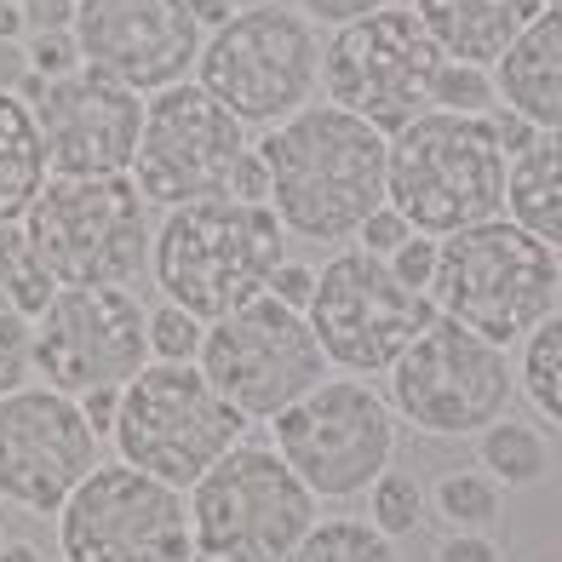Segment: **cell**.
<instances>
[{
	"label": "cell",
	"instance_id": "cell-1",
	"mask_svg": "<svg viewBox=\"0 0 562 562\" xmlns=\"http://www.w3.org/2000/svg\"><path fill=\"white\" fill-rule=\"evenodd\" d=\"M252 149L270 167V213L299 241H350L385 207L391 138L334 104H304Z\"/></svg>",
	"mask_w": 562,
	"mask_h": 562
},
{
	"label": "cell",
	"instance_id": "cell-2",
	"mask_svg": "<svg viewBox=\"0 0 562 562\" xmlns=\"http://www.w3.org/2000/svg\"><path fill=\"white\" fill-rule=\"evenodd\" d=\"M281 265H288V229L276 224L265 201L236 195H207L161 213L156 252H149V276L167 304L207 327L265 299Z\"/></svg>",
	"mask_w": 562,
	"mask_h": 562
},
{
	"label": "cell",
	"instance_id": "cell-3",
	"mask_svg": "<svg viewBox=\"0 0 562 562\" xmlns=\"http://www.w3.org/2000/svg\"><path fill=\"white\" fill-rule=\"evenodd\" d=\"M505 172L488 115L425 110L391 138L385 207H396L414 236H459L505 213Z\"/></svg>",
	"mask_w": 562,
	"mask_h": 562
},
{
	"label": "cell",
	"instance_id": "cell-4",
	"mask_svg": "<svg viewBox=\"0 0 562 562\" xmlns=\"http://www.w3.org/2000/svg\"><path fill=\"white\" fill-rule=\"evenodd\" d=\"M35 259L58 288H133L156 252L149 201L126 172L115 178H46L23 213Z\"/></svg>",
	"mask_w": 562,
	"mask_h": 562
},
{
	"label": "cell",
	"instance_id": "cell-5",
	"mask_svg": "<svg viewBox=\"0 0 562 562\" xmlns=\"http://www.w3.org/2000/svg\"><path fill=\"white\" fill-rule=\"evenodd\" d=\"M430 299L448 311V322L471 327L488 345L528 339L557 304V252L528 236L510 218L471 224L459 236L437 241V281Z\"/></svg>",
	"mask_w": 562,
	"mask_h": 562
},
{
	"label": "cell",
	"instance_id": "cell-6",
	"mask_svg": "<svg viewBox=\"0 0 562 562\" xmlns=\"http://www.w3.org/2000/svg\"><path fill=\"white\" fill-rule=\"evenodd\" d=\"M195 81L207 87L218 104L236 115L241 126H281L311 104V92L322 81V41L316 23L299 7L281 0H259L213 30L201 41Z\"/></svg>",
	"mask_w": 562,
	"mask_h": 562
},
{
	"label": "cell",
	"instance_id": "cell-7",
	"mask_svg": "<svg viewBox=\"0 0 562 562\" xmlns=\"http://www.w3.org/2000/svg\"><path fill=\"white\" fill-rule=\"evenodd\" d=\"M247 419L229 407L195 362H149L121 391L115 448L121 465L149 471L167 488H195L241 442Z\"/></svg>",
	"mask_w": 562,
	"mask_h": 562
},
{
	"label": "cell",
	"instance_id": "cell-8",
	"mask_svg": "<svg viewBox=\"0 0 562 562\" xmlns=\"http://www.w3.org/2000/svg\"><path fill=\"white\" fill-rule=\"evenodd\" d=\"M316 528V494L276 448L236 442L190 488V540L213 562H288Z\"/></svg>",
	"mask_w": 562,
	"mask_h": 562
},
{
	"label": "cell",
	"instance_id": "cell-9",
	"mask_svg": "<svg viewBox=\"0 0 562 562\" xmlns=\"http://www.w3.org/2000/svg\"><path fill=\"white\" fill-rule=\"evenodd\" d=\"M442 46L425 35L419 12L385 7L334 30V41L322 46V87L327 104L368 121L373 133L396 138L407 121H419L437 98L442 75Z\"/></svg>",
	"mask_w": 562,
	"mask_h": 562
},
{
	"label": "cell",
	"instance_id": "cell-10",
	"mask_svg": "<svg viewBox=\"0 0 562 562\" xmlns=\"http://www.w3.org/2000/svg\"><path fill=\"white\" fill-rule=\"evenodd\" d=\"M304 322L327 362L345 373H391L402 350L437 322V299L419 288H402L385 259L362 247L334 252L316 270V293L304 304Z\"/></svg>",
	"mask_w": 562,
	"mask_h": 562
},
{
	"label": "cell",
	"instance_id": "cell-11",
	"mask_svg": "<svg viewBox=\"0 0 562 562\" xmlns=\"http://www.w3.org/2000/svg\"><path fill=\"white\" fill-rule=\"evenodd\" d=\"M195 368L213 379V391L241 419H276L322 385L327 356L311 334V322H304V311H288V304H276L265 293V299L241 304L236 316L207 327Z\"/></svg>",
	"mask_w": 562,
	"mask_h": 562
},
{
	"label": "cell",
	"instance_id": "cell-12",
	"mask_svg": "<svg viewBox=\"0 0 562 562\" xmlns=\"http://www.w3.org/2000/svg\"><path fill=\"white\" fill-rule=\"evenodd\" d=\"M247 126L229 115L201 81H178L144 104V133L138 156L126 178L138 184L149 207H184V201H207L229 190V172L247 156Z\"/></svg>",
	"mask_w": 562,
	"mask_h": 562
},
{
	"label": "cell",
	"instance_id": "cell-13",
	"mask_svg": "<svg viewBox=\"0 0 562 562\" xmlns=\"http://www.w3.org/2000/svg\"><path fill=\"white\" fill-rule=\"evenodd\" d=\"M276 453L299 471L316 499H350L385 476L396 453L391 407L362 379H322V385L270 419Z\"/></svg>",
	"mask_w": 562,
	"mask_h": 562
},
{
	"label": "cell",
	"instance_id": "cell-14",
	"mask_svg": "<svg viewBox=\"0 0 562 562\" xmlns=\"http://www.w3.org/2000/svg\"><path fill=\"white\" fill-rule=\"evenodd\" d=\"M64 562H190V505L133 465H98L58 510Z\"/></svg>",
	"mask_w": 562,
	"mask_h": 562
},
{
	"label": "cell",
	"instance_id": "cell-15",
	"mask_svg": "<svg viewBox=\"0 0 562 562\" xmlns=\"http://www.w3.org/2000/svg\"><path fill=\"white\" fill-rule=\"evenodd\" d=\"M149 368V311L133 288H58L35 316V373L64 396L126 391Z\"/></svg>",
	"mask_w": 562,
	"mask_h": 562
},
{
	"label": "cell",
	"instance_id": "cell-16",
	"mask_svg": "<svg viewBox=\"0 0 562 562\" xmlns=\"http://www.w3.org/2000/svg\"><path fill=\"white\" fill-rule=\"evenodd\" d=\"M391 402L430 437H465L505 414L510 362L499 345L437 316L391 368Z\"/></svg>",
	"mask_w": 562,
	"mask_h": 562
},
{
	"label": "cell",
	"instance_id": "cell-17",
	"mask_svg": "<svg viewBox=\"0 0 562 562\" xmlns=\"http://www.w3.org/2000/svg\"><path fill=\"white\" fill-rule=\"evenodd\" d=\"M92 471L98 437L75 396L53 385H23L0 396V499L35 517H58Z\"/></svg>",
	"mask_w": 562,
	"mask_h": 562
},
{
	"label": "cell",
	"instance_id": "cell-18",
	"mask_svg": "<svg viewBox=\"0 0 562 562\" xmlns=\"http://www.w3.org/2000/svg\"><path fill=\"white\" fill-rule=\"evenodd\" d=\"M75 41H81V64L92 75L121 81L138 98H156L190 81L207 35H201L184 0H81Z\"/></svg>",
	"mask_w": 562,
	"mask_h": 562
},
{
	"label": "cell",
	"instance_id": "cell-19",
	"mask_svg": "<svg viewBox=\"0 0 562 562\" xmlns=\"http://www.w3.org/2000/svg\"><path fill=\"white\" fill-rule=\"evenodd\" d=\"M35 126L53 178H115L133 167L144 133V98L92 69L46 81L35 98Z\"/></svg>",
	"mask_w": 562,
	"mask_h": 562
},
{
	"label": "cell",
	"instance_id": "cell-20",
	"mask_svg": "<svg viewBox=\"0 0 562 562\" xmlns=\"http://www.w3.org/2000/svg\"><path fill=\"white\" fill-rule=\"evenodd\" d=\"M414 12L425 23V35L442 46L448 64L488 69L510 53V41L546 7L540 0H414Z\"/></svg>",
	"mask_w": 562,
	"mask_h": 562
},
{
	"label": "cell",
	"instance_id": "cell-21",
	"mask_svg": "<svg viewBox=\"0 0 562 562\" xmlns=\"http://www.w3.org/2000/svg\"><path fill=\"white\" fill-rule=\"evenodd\" d=\"M505 110H517L540 133H562V12H540L494 64Z\"/></svg>",
	"mask_w": 562,
	"mask_h": 562
},
{
	"label": "cell",
	"instance_id": "cell-22",
	"mask_svg": "<svg viewBox=\"0 0 562 562\" xmlns=\"http://www.w3.org/2000/svg\"><path fill=\"white\" fill-rule=\"evenodd\" d=\"M505 213L546 247H562V133H540L505 172Z\"/></svg>",
	"mask_w": 562,
	"mask_h": 562
},
{
	"label": "cell",
	"instance_id": "cell-23",
	"mask_svg": "<svg viewBox=\"0 0 562 562\" xmlns=\"http://www.w3.org/2000/svg\"><path fill=\"white\" fill-rule=\"evenodd\" d=\"M46 178H53V167H46L35 110L18 92H0V224H23Z\"/></svg>",
	"mask_w": 562,
	"mask_h": 562
},
{
	"label": "cell",
	"instance_id": "cell-24",
	"mask_svg": "<svg viewBox=\"0 0 562 562\" xmlns=\"http://www.w3.org/2000/svg\"><path fill=\"white\" fill-rule=\"evenodd\" d=\"M58 281L46 276V265L35 259V241L23 224H0V304L18 316H41L46 304H53Z\"/></svg>",
	"mask_w": 562,
	"mask_h": 562
},
{
	"label": "cell",
	"instance_id": "cell-25",
	"mask_svg": "<svg viewBox=\"0 0 562 562\" xmlns=\"http://www.w3.org/2000/svg\"><path fill=\"white\" fill-rule=\"evenodd\" d=\"M288 562H396V551L373 522L334 517V522H316L311 533H304Z\"/></svg>",
	"mask_w": 562,
	"mask_h": 562
},
{
	"label": "cell",
	"instance_id": "cell-26",
	"mask_svg": "<svg viewBox=\"0 0 562 562\" xmlns=\"http://www.w3.org/2000/svg\"><path fill=\"white\" fill-rule=\"evenodd\" d=\"M522 385H528L533 407H540V414H551V425H562V311H551V316L528 334Z\"/></svg>",
	"mask_w": 562,
	"mask_h": 562
},
{
	"label": "cell",
	"instance_id": "cell-27",
	"mask_svg": "<svg viewBox=\"0 0 562 562\" xmlns=\"http://www.w3.org/2000/svg\"><path fill=\"white\" fill-rule=\"evenodd\" d=\"M482 465H488L499 482H510V488H528V482L546 476V442L540 430L528 425H488V437H482Z\"/></svg>",
	"mask_w": 562,
	"mask_h": 562
},
{
	"label": "cell",
	"instance_id": "cell-28",
	"mask_svg": "<svg viewBox=\"0 0 562 562\" xmlns=\"http://www.w3.org/2000/svg\"><path fill=\"white\" fill-rule=\"evenodd\" d=\"M201 339H207V322H195L190 311H178L167 299L149 311V362H195Z\"/></svg>",
	"mask_w": 562,
	"mask_h": 562
},
{
	"label": "cell",
	"instance_id": "cell-29",
	"mask_svg": "<svg viewBox=\"0 0 562 562\" xmlns=\"http://www.w3.org/2000/svg\"><path fill=\"white\" fill-rule=\"evenodd\" d=\"M437 505H442V517H448L453 528H482V522L499 517V488H494V476L459 471V476H442Z\"/></svg>",
	"mask_w": 562,
	"mask_h": 562
},
{
	"label": "cell",
	"instance_id": "cell-30",
	"mask_svg": "<svg viewBox=\"0 0 562 562\" xmlns=\"http://www.w3.org/2000/svg\"><path fill=\"white\" fill-rule=\"evenodd\" d=\"M494 98H499V87H494L488 69H476V64H442L430 110H448V115H488Z\"/></svg>",
	"mask_w": 562,
	"mask_h": 562
},
{
	"label": "cell",
	"instance_id": "cell-31",
	"mask_svg": "<svg viewBox=\"0 0 562 562\" xmlns=\"http://www.w3.org/2000/svg\"><path fill=\"white\" fill-rule=\"evenodd\" d=\"M419 510H425V494H419V482L407 471H385L373 482V528L385 533V540L419 528Z\"/></svg>",
	"mask_w": 562,
	"mask_h": 562
},
{
	"label": "cell",
	"instance_id": "cell-32",
	"mask_svg": "<svg viewBox=\"0 0 562 562\" xmlns=\"http://www.w3.org/2000/svg\"><path fill=\"white\" fill-rule=\"evenodd\" d=\"M30 368H35V322L0 304V396L23 391Z\"/></svg>",
	"mask_w": 562,
	"mask_h": 562
},
{
	"label": "cell",
	"instance_id": "cell-33",
	"mask_svg": "<svg viewBox=\"0 0 562 562\" xmlns=\"http://www.w3.org/2000/svg\"><path fill=\"white\" fill-rule=\"evenodd\" d=\"M23 53H30V69L41 75V81H64V75L87 69L75 30H58V35H23Z\"/></svg>",
	"mask_w": 562,
	"mask_h": 562
},
{
	"label": "cell",
	"instance_id": "cell-34",
	"mask_svg": "<svg viewBox=\"0 0 562 562\" xmlns=\"http://www.w3.org/2000/svg\"><path fill=\"white\" fill-rule=\"evenodd\" d=\"M385 265L396 270L402 288H419V293H430V281H437V241H430V236H407V241L391 252Z\"/></svg>",
	"mask_w": 562,
	"mask_h": 562
},
{
	"label": "cell",
	"instance_id": "cell-35",
	"mask_svg": "<svg viewBox=\"0 0 562 562\" xmlns=\"http://www.w3.org/2000/svg\"><path fill=\"white\" fill-rule=\"evenodd\" d=\"M407 236H414V229H407V218H402L396 207H379V213H368L362 229H356V247L373 252V259H391Z\"/></svg>",
	"mask_w": 562,
	"mask_h": 562
},
{
	"label": "cell",
	"instance_id": "cell-36",
	"mask_svg": "<svg viewBox=\"0 0 562 562\" xmlns=\"http://www.w3.org/2000/svg\"><path fill=\"white\" fill-rule=\"evenodd\" d=\"M396 7V0H299V12L311 23H334V30H345V23L368 18V12H385Z\"/></svg>",
	"mask_w": 562,
	"mask_h": 562
},
{
	"label": "cell",
	"instance_id": "cell-37",
	"mask_svg": "<svg viewBox=\"0 0 562 562\" xmlns=\"http://www.w3.org/2000/svg\"><path fill=\"white\" fill-rule=\"evenodd\" d=\"M75 12H81V0H23V30L30 35L75 30Z\"/></svg>",
	"mask_w": 562,
	"mask_h": 562
},
{
	"label": "cell",
	"instance_id": "cell-38",
	"mask_svg": "<svg viewBox=\"0 0 562 562\" xmlns=\"http://www.w3.org/2000/svg\"><path fill=\"white\" fill-rule=\"evenodd\" d=\"M224 195H236V201H265L270 207V167L259 149H247V156L236 161V172H229V190Z\"/></svg>",
	"mask_w": 562,
	"mask_h": 562
},
{
	"label": "cell",
	"instance_id": "cell-39",
	"mask_svg": "<svg viewBox=\"0 0 562 562\" xmlns=\"http://www.w3.org/2000/svg\"><path fill=\"white\" fill-rule=\"evenodd\" d=\"M311 293H316V270L311 265H281L276 270V281H270V299L276 304H288V311H304V304H311Z\"/></svg>",
	"mask_w": 562,
	"mask_h": 562
},
{
	"label": "cell",
	"instance_id": "cell-40",
	"mask_svg": "<svg viewBox=\"0 0 562 562\" xmlns=\"http://www.w3.org/2000/svg\"><path fill=\"white\" fill-rule=\"evenodd\" d=\"M488 126H494V144L505 149V156H522V149L540 138V126L522 121L517 110H488Z\"/></svg>",
	"mask_w": 562,
	"mask_h": 562
},
{
	"label": "cell",
	"instance_id": "cell-41",
	"mask_svg": "<svg viewBox=\"0 0 562 562\" xmlns=\"http://www.w3.org/2000/svg\"><path fill=\"white\" fill-rule=\"evenodd\" d=\"M81 402V419L92 425V437H115V419H121V391H87L75 396Z\"/></svg>",
	"mask_w": 562,
	"mask_h": 562
},
{
	"label": "cell",
	"instance_id": "cell-42",
	"mask_svg": "<svg viewBox=\"0 0 562 562\" xmlns=\"http://www.w3.org/2000/svg\"><path fill=\"white\" fill-rule=\"evenodd\" d=\"M30 81V53H23V41H0V92H18Z\"/></svg>",
	"mask_w": 562,
	"mask_h": 562
},
{
	"label": "cell",
	"instance_id": "cell-43",
	"mask_svg": "<svg viewBox=\"0 0 562 562\" xmlns=\"http://www.w3.org/2000/svg\"><path fill=\"white\" fill-rule=\"evenodd\" d=\"M437 562H499V551L488 540H476V533H453V540L437 551Z\"/></svg>",
	"mask_w": 562,
	"mask_h": 562
},
{
	"label": "cell",
	"instance_id": "cell-44",
	"mask_svg": "<svg viewBox=\"0 0 562 562\" xmlns=\"http://www.w3.org/2000/svg\"><path fill=\"white\" fill-rule=\"evenodd\" d=\"M184 7H190V18L201 23V35H213V30H224V23H229V18L241 12L236 0H184Z\"/></svg>",
	"mask_w": 562,
	"mask_h": 562
},
{
	"label": "cell",
	"instance_id": "cell-45",
	"mask_svg": "<svg viewBox=\"0 0 562 562\" xmlns=\"http://www.w3.org/2000/svg\"><path fill=\"white\" fill-rule=\"evenodd\" d=\"M23 0H0V41H23Z\"/></svg>",
	"mask_w": 562,
	"mask_h": 562
},
{
	"label": "cell",
	"instance_id": "cell-46",
	"mask_svg": "<svg viewBox=\"0 0 562 562\" xmlns=\"http://www.w3.org/2000/svg\"><path fill=\"white\" fill-rule=\"evenodd\" d=\"M0 562H41V551L30 540H0Z\"/></svg>",
	"mask_w": 562,
	"mask_h": 562
},
{
	"label": "cell",
	"instance_id": "cell-47",
	"mask_svg": "<svg viewBox=\"0 0 562 562\" xmlns=\"http://www.w3.org/2000/svg\"><path fill=\"white\" fill-rule=\"evenodd\" d=\"M557 304H562V259H557Z\"/></svg>",
	"mask_w": 562,
	"mask_h": 562
},
{
	"label": "cell",
	"instance_id": "cell-48",
	"mask_svg": "<svg viewBox=\"0 0 562 562\" xmlns=\"http://www.w3.org/2000/svg\"><path fill=\"white\" fill-rule=\"evenodd\" d=\"M540 7H546V12H562V0H540Z\"/></svg>",
	"mask_w": 562,
	"mask_h": 562
}]
</instances>
